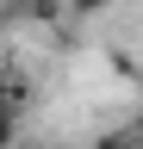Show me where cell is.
I'll return each instance as SVG.
<instances>
[{
  "label": "cell",
  "mask_w": 143,
  "mask_h": 149,
  "mask_svg": "<svg viewBox=\"0 0 143 149\" xmlns=\"http://www.w3.org/2000/svg\"><path fill=\"white\" fill-rule=\"evenodd\" d=\"M75 13H106V6H118V0H68Z\"/></svg>",
  "instance_id": "6da1fadb"
},
{
  "label": "cell",
  "mask_w": 143,
  "mask_h": 149,
  "mask_svg": "<svg viewBox=\"0 0 143 149\" xmlns=\"http://www.w3.org/2000/svg\"><path fill=\"white\" fill-rule=\"evenodd\" d=\"M93 149H124V137H106V143H93Z\"/></svg>",
  "instance_id": "7a4b0ae2"
}]
</instances>
